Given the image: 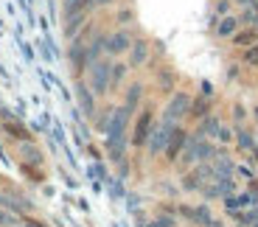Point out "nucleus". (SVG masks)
<instances>
[{
  "label": "nucleus",
  "mask_w": 258,
  "mask_h": 227,
  "mask_svg": "<svg viewBox=\"0 0 258 227\" xmlns=\"http://www.w3.org/2000/svg\"><path fill=\"white\" fill-rule=\"evenodd\" d=\"M149 121H152V115H149V112H143L141 123H138V129H135V143H143V140H146V132H149Z\"/></svg>",
  "instance_id": "obj_1"
}]
</instances>
